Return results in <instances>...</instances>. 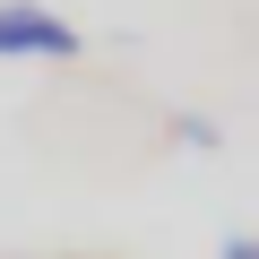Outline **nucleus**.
<instances>
[{
	"instance_id": "f257e3e1",
	"label": "nucleus",
	"mask_w": 259,
	"mask_h": 259,
	"mask_svg": "<svg viewBox=\"0 0 259 259\" xmlns=\"http://www.w3.org/2000/svg\"><path fill=\"white\" fill-rule=\"evenodd\" d=\"M87 35L44 0H0V61H78Z\"/></svg>"
},
{
	"instance_id": "f03ea898",
	"label": "nucleus",
	"mask_w": 259,
	"mask_h": 259,
	"mask_svg": "<svg viewBox=\"0 0 259 259\" xmlns=\"http://www.w3.org/2000/svg\"><path fill=\"white\" fill-rule=\"evenodd\" d=\"M173 147H207V156H216V147H225V130L199 121V112H173Z\"/></svg>"
},
{
	"instance_id": "7ed1b4c3",
	"label": "nucleus",
	"mask_w": 259,
	"mask_h": 259,
	"mask_svg": "<svg viewBox=\"0 0 259 259\" xmlns=\"http://www.w3.org/2000/svg\"><path fill=\"white\" fill-rule=\"evenodd\" d=\"M216 259H259V233H225V250Z\"/></svg>"
}]
</instances>
